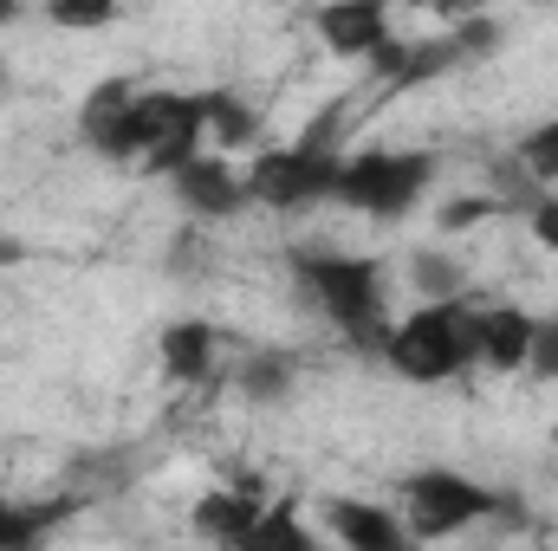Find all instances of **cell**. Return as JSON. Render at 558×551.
Masks as SVG:
<instances>
[{
	"label": "cell",
	"instance_id": "5",
	"mask_svg": "<svg viewBox=\"0 0 558 551\" xmlns=\"http://www.w3.org/2000/svg\"><path fill=\"white\" fill-rule=\"evenodd\" d=\"M338 169H344V162H338L331 149H318V137L292 143V149H274V156L254 162L247 195L267 201V208H305V201H325V195L338 188Z\"/></svg>",
	"mask_w": 558,
	"mask_h": 551
},
{
	"label": "cell",
	"instance_id": "14",
	"mask_svg": "<svg viewBox=\"0 0 558 551\" xmlns=\"http://www.w3.org/2000/svg\"><path fill=\"white\" fill-rule=\"evenodd\" d=\"M202 131L215 149H247V143L260 137V118L241 105V98H228V91H208L202 98Z\"/></svg>",
	"mask_w": 558,
	"mask_h": 551
},
{
	"label": "cell",
	"instance_id": "12",
	"mask_svg": "<svg viewBox=\"0 0 558 551\" xmlns=\"http://www.w3.org/2000/svg\"><path fill=\"white\" fill-rule=\"evenodd\" d=\"M254 526H260V506H254L247 493H202V500H195V532L215 539V546L241 551L254 539Z\"/></svg>",
	"mask_w": 558,
	"mask_h": 551
},
{
	"label": "cell",
	"instance_id": "20",
	"mask_svg": "<svg viewBox=\"0 0 558 551\" xmlns=\"http://www.w3.org/2000/svg\"><path fill=\"white\" fill-rule=\"evenodd\" d=\"M52 26H111V7L105 0H59Z\"/></svg>",
	"mask_w": 558,
	"mask_h": 551
},
{
	"label": "cell",
	"instance_id": "2",
	"mask_svg": "<svg viewBox=\"0 0 558 551\" xmlns=\"http://www.w3.org/2000/svg\"><path fill=\"white\" fill-rule=\"evenodd\" d=\"M292 273L299 285L318 298V311L364 351H384V267L377 260H357V254H312L299 247L292 254Z\"/></svg>",
	"mask_w": 558,
	"mask_h": 551
},
{
	"label": "cell",
	"instance_id": "4",
	"mask_svg": "<svg viewBox=\"0 0 558 551\" xmlns=\"http://www.w3.org/2000/svg\"><path fill=\"white\" fill-rule=\"evenodd\" d=\"M500 500L487 487H474L468 474L454 467H422L416 480L403 487V532L410 539H454L468 532L474 519H487Z\"/></svg>",
	"mask_w": 558,
	"mask_h": 551
},
{
	"label": "cell",
	"instance_id": "17",
	"mask_svg": "<svg viewBox=\"0 0 558 551\" xmlns=\"http://www.w3.org/2000/svg\"><path fill=\"white\" fill-rule=\"evenodd\" d=\"M410 279H416V292L428 298V305H454V298H461V267L441 260V254H416Z\"/></svg>",
	"mask_w": 558,
	"mask_h": 551
},
{
	"label": "cell",
	"instance_id": "15",
	"mask_svg": "<svg viewBox=\"0 0 558 551\" xmlns=\"http://www.w3.org/2000/svg\"><path fill=\"white\" fill-rule=\"evenodd\" d=\"M241 551H312V539H305V519L292 506H267L260 526H254V539Z\"/></svg>",
	"mask_w": 558,
	"mask_h": 551
},
{
	"label": "cell",
	"instance_id": "19",
	"mask_svg": "<svg viewBox=\"0 0 558 551\" xmlns=\"http://www.w3.org/2000/svg\"><path fill=\"white\" fill-rule=\"evenodd\" d=\"M520 156H526V169H533L539 182H553V175H558V124L533 131V137L520 143Z\"/></svg>",
	"mask_w": 558,
	"mask_h": 551
},
{
	"label": "cell",
	"instance_id": "16",
	"mask_svg": "<svg viewBox=\"0 0 558 551\" xmlns=\"http://www.w3.org/2000/svg\"><path fill=\"white\" fill-rule=\"evenodd\" d=\"M59 506H7L0 500V551H39V532L52 526Z\"/></svg>",
	"mask_w": 558,
	"mask_h": 551
},
{
	"label": "cell",
	"instance_id": "11",
	"mask_svg": "<svg viewBox=\"0 0 558 551\" xmlns=\"http://www.w3.org/2000/svg\"><path fill=\"white\" fill-rule=\"evenodd\" d=\"M533 331H539V318H526L520 305H487L481 311V364L487 370H526Z\"/></svg>",
	"mask_w": 558,
	"mask_h": 551
},
{
	"label": "cell",
	"instance_id": "9",
	"mask_svg": "<svg viewBox=\"0 0 558 551\" xmlns=\"http://www.w3.org/2000/svg\"><path fill=\"white\" fill-rule=\"evenodd\" d=\"M318 33L331 52H351V59H371L384 39H390V13L377 0H338L318 13Z\"/></svg>",
	"mask_w": 558,
	"mask_h": 551
},
{
	"label": "cell",
	"instance_id": "24",
	"mask_svg": "<svg viewBox=\"0 0 558 551\" xmlns=\"http://www.w3.org/2000/svg\"><path fill=\"white\" fill-rule=\"evenodd\" d=\"M20 260H26V247L13 234H0V267H20Z\"/></svg>",
	"mask_w": 558,
	"mask_h": 551
},
{
	"label": "cell",
	"instance_id": "25",
	"mask_svg": "<svg viewBox=\"0 0 558 551\" xmlns=\"http://www.w3.org/2000/svg\"><path fill=\"white\" fill-rule=\"evenodd\" d=\"M0 20H13V7H0Z\"/></svg>",
	"mask_w": 558,
	"mask_h": 551
},
{
	"label": "cell",
	"instance_id": "23",
	"mask_svg": "<svg viewBox=\"0 0 558 551\" xmlns=\"http://www.w3.org/2000/svg\"><path fill=\"white\" fill-rule=\"evenodd\" d=\"M533 234H539V247H558V201L533 208Z\"/></svg>",
	"mask_w": 558,
	"mask_h": 551
},
{
	"label": "cell",
	"instance_id": "7",
	"mask_svg": "<svg viewBox=\"0 0 558 551\" xmlns=\"http://www.w3.org/2000/svg\"><path fill=\"white\" fill-rule=\"evenodd\" d=\"M78 131H85V143H92L98 156H111V162L143 156L137 85H131V78H111V85H98V91L85 98V111H78Z\"/></svg>",
	"mask_w": 558,
	"mask_h": 551
},
{
	"label": "cell",
	"instance_id": "6",
	"mask_svg": "<svg viewBox=\"0 0 558 551\" xmlns=\"http://www.w3.org/2000/svg\"><path fill=\"white\" fill-rule=\"evenodd\" d=\"M137 131H143V162L156 175H175L182 162L202 156V98L182 91H137Z\"/></svg>",
	"mask_w": 558,
	"mask_h": 551
},
{
	"label": "cell",
	"instance_id": "1",
	"mask_svg": "<svg viewBox=\"0 0 558 551\" xmlns=\"http://www.w3.org/2000/svg\"><path fill=\"white\" fill-rule=\"evenodd\" d=\"M384 357L410 383H448V377H461L468 364H481V305H468V298L422 305V311H410L384 338Z\"/></svg>",
	"mask_w": 558,
	"mask_h": 551
},
{
	"label": "cell",
	"instance_id": "10",
	"mask_svg": "<svg viewBox=\"0 0 558 551\" xmlns=\"http://www.w3.org/2000/svg\"><path fill=\"white\" fill-rule=\"evenodd\" d=\"M325 519H331V532H338L351 551H410L403 519L384 513V506H371V500H331Z\"/></svg>",
	"mask_w": 558,
	"mask_h": 551
},
{
	"label": "cell",
	"instance_id": "18",
	"mask_svg": "<svg viewBox=\"0 0 558 551\" xmlns=\"http://www.w3.org/2000/svg\"><path fill=\"white\" fill-rule=\"evenodd\" d=\"M241 383H247V396L274 403V396H286V390H292V370H286V357H254Z\"/></svg>",
	"mask_w": 558,
	"mask_h": 551
},
{
	"label": "cell",
	"instance_id": "8",
	"mask_svg": "<svg viewBox=\"0 0 558 551\" xmlns=\"http://www.w3.org/2000/svg\"><path fill=\"white\" fill-rule=\"evenodd\" d=\"M169 182H175L182 208H189V215H202V221L241 215V201H247V182H241V175H234L221 156H195V162H182Z\"/></svg>",
	"mask_w": 558,
	"mask_h": 551
},
{
	"label": "cell",
	"instance_id": "3",
	"mask_svg": "<svg viewBox=\"0 0 558 551\" xmlns=\"http://www.w3.org/2000/svg\"><path fill=\"white\" fill-rule=\"evenodd\" d=\"M428 175H435V162L416 156V149H371V156H351L344 169H338V201L344 208H357V215H377V221H397V215H410L416 208V195L428 188Z\"/></svg>",
	"mask_w": 558,
	"mask_h": 551
},
{
	"label": "cell",
	"instance_id": "21",
	"mask_svg": "<svg viewBox=\"0 0 558 551\" xmlns=\"http://www.w3.org/2000/svg\"><path fill=\"white\" fill-rule=\"evenodd\" d=\"M526 370H539V377H558V318H546V325L533 331V357H526Z\"/></svg>",
	"mask_w": 558,
	"mask_h": 551
},
{
	"label": "cell",
	"instance_id": "22",
	"mask_svg": "<svg viewBox=\"0 0 558 551\" xmlns=\"http://www.w3.org/2000/svg\"><path fill=\"white\" fill-rule=\"evenodd\" d=\"M487 215H494V201H487V195H461V201H448L441 228H474V221H487Z\"/></svg>",
	"mask_w": 558,
	"mask_h": 551
},
{
	"label": "cell",
	"instance_id": "13",
	"mask_svg": "<svg viewBox=\"0 0 558 551\" xmlns=\"http://www.w3.org/2000/svg\"><path fill=\"white\" fill-rule=\"evenodd\" d=\"M208 364H215V331L208 325H169L162 331V370L175 377V383H202L208 377Z\"/></svg>",
	"mask_w": 558,
	"mask_h": 551
}]
</instances>
